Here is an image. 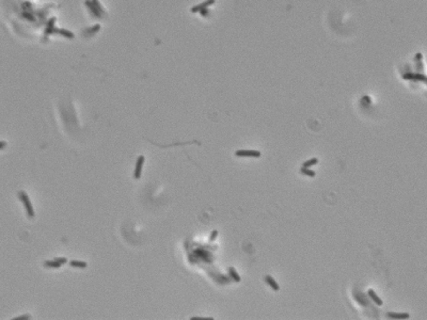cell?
Wrapping results in <instances>:
<instances>
[{
    "mask_svg": "<svg viewBox=\"0 0 427 320\" xmlns=\"http://www.w3.org/2000/svg\"><path fill=\"white\" fill-rule=\"evenodd\" d=\"M92 2L94 3V6L97 8L98 11H100L101 14H104V9H103V7H101V4L100 3V1H98V0H92Z\"/></svg>",
    "mask_w": 427,
    "mask_h": 320,
    "instance_id": "19",
    "label": "cell"
},
{
    "mask_svg": "<svg viewBox=\"0 0 427 320\" xmlns=\"http://www.w3.org/2000/svg\"><path fill=\"white\" fill-rule=\"evenodd\" d=\"M18 197H19L20 202H22L23 205H24V208L26 210V213H27L28 218H29V219L34 218V216H35L34 208H33V205H32V203H31V200H30V197H29V196H28L27 192H26V191H19V192H18Z\"/></svg>",
    "mask_w": 427,
    "mask_h": 320,
    "instance_id": "1",
    "label": "cell"
},
{
    "mask_svg": "<svg viewBox=\"0 0 427 320\" xmlns=\"http://www.w3.org/2000/svg\"><path fill=\"white\" fill-rule=\"evenodd\" d=\"M215 2H216V0H205V1L201 2V3L193 6V7L191 8V9H190V11H191L192 13L200 12V11H202V10H204V9H207L208 7L213 6V4L215 3Z\"/></svg>",
    "mask_w": 427,
    "mask_h": 320,
    "instance_id": "5",
    "label": "cell"
},
{
    "mask_svg": "<svg viewBox=\"0 0 427 320\" xmlns=\"http://www.w3.org/2000/svg\"><path fill=\"white\" fill-rule=\"evenodd\" d=\"M190 320H214V318H212V317H199V316H194V317H191V318H190Z\"/></svg>",
    "mask_w": 427,
    "mask_h": 320,
    "instance_id": "21",
    "label": "cell"
},
{
    "mask_svg": "<svg viewBox=\"0 0 427 320\" xmlns=\"http://www.w3.org/2000/svg\"><path fill=\"white\" fill-rule=\"evenodd\" d=\"M318 161L319 160H318V158H317V157L310 158V159L304 161L301 166H304V168H312L313 165H316L317 163H318Z\"/></svg>",
    "mask_w": 427,
    "mask_h": 320,
    "instance_id": "15",
    "label": "cell"
},
{
    "mask_svg": "<svg viewBox=\"0 0 427 320\" xmlns=\"http://www.w3.org/2000/svg\"><path fill=\"white\" fill-rule=\"evenodd\" d=\"M300 173L301 174H303V175H306V176H308V177H311V178H313L316 176V172H315L314 170H312L311 168H304V166H301L300 168Z\"/></svg>",
    "mask_w": 427,
    "mask_h": 320,
    "instance_id": "14",
    "label": "cell"
},
{
    "mask_svg": "<svg viewBox=\"0 0 427 320\" xmlns=\"http://www.w3.org/2000/svg\"><path fill=\"white\" fill-rule=\"evenodd\" d=\"M228 273L229 275L231 277V279L234 281L235 283H239L241 282V277L239 275V273L237 272V270L235 269V267L231 266L228 268Z\"/></svg>",
    "mask_w": 427,
    "mask_h": 320,
    "instance_id": "10",
    "label": "cell"
},
{
    "mask_svg": "<svg viewBox=\"0 0 427 320\" xmlns=\"http://www.w3.org/2000/svg\"><path fill=\"white\" fill-rule=\"evenodd\" d=\"M6 145H7V143L4 142V141H1V142H0V150H4V147H6Z\"/></svg>",
    "mask_w": 427,
    "mask_h": 320,
    "instance_id": "24",
    "label": "cell"
},
{
    "mask_svg": "<svg viewBox=\"0 0 427 320\" xmlns=\"http://www.w3.org/2000/svg\"><path fill=\"white\" fill-rule=\"evenodd\" d=\"M85 4L87 6L88 8V10L90 11V13L92 14V16H94L96 18H101V16H103V14L98 11L97 10V8H96L94 6V3L92 2V0H85Z\"/></svg>",
    "mask_w": 427,
    "mask_h": 320,
    "instance_id": "6",
    "label": "cell"
},
{
    "mask_svg": "<svg viewBox=\"0 0 427 320\" xmlns=\"http://www.w3.org/2000/svg\"><path fill=\"white\" fill-rule=\"evenodd\" d=\"M234 155L236 157L241 158H260L262 156V153L255 150H237L234 153Z\"/></svg>",
    "mask_w": 427,
    "mask_h": 320,
    "instance_id": "2",
    "label": "cell"
},
{
    "mask_svg": "<svg viewBox=\"0 0 427 320\" xmlns=\"http://www.w3.org/2000/svg\"><path fill=\"white\" fill-rule=\"evenodd\" d=\"M100 25H95V27H93V28H91V30H90V32H91V34H95L97 31H100Z\"/></svg>",
    "mask_w": 427,
    "mask_h": 320,
    "instance_id": "22",
    "label": "cell"
},
{
    "mask_svg": "<svg viewBox=\"0 0 427 320\" xmlns=\"http://www.w3.org/2000/svg\"><path fill=\"white\" fill-rule=\"evenodd\" d=\"M264 281H265V283L269 286L270 288H271V290L273 291H275V292H278V291H280V285H279V283L275 281V277H272V275H270V274H267V275H265L264 277Z\"/></svg>",
    "mask_w": 427,
    "mask_h": 320,
    "instance_id": "4",
    "label": "cell"
},
{
    "mask_svg": "<svg viewBox=\"0 0 427 320\" xmlns=\"http://www.w3.org/2000/svg\"><path fill=\"white\" fill-rule=\"evenodd\" d=\"M56 20H57V18L54 16H53L51 18H49V19H48L47 24H46L45 35H50V34H54V29H56L54 24H56Z\"/></svg>",
    "mask_w": 427,
    "mask_h": 320,
    "instance_id": "8",
    "label": "cell"
},
{
    "mask_svg": "<svg viewBox=\"0 0 427 320\" xmlns=\"http://www.w3.org/2000/svg\"><path fill=\"white\" fill-rule=\"evenodd\" d=\"M30 319V315L29 314H25L22 315V316H17L15 318H13V320H28Z\"/></svg>",
    "mask_w": 427,
    "mask_h": 320,
    "instance_id": "20",
    "label": "cell"
},
{
    "mask_svg": "<svg viewBox=\"0 0 427 320\" xmlns=\"http://www.w3.org/2000/svg\"><path fill=\"white\" fill-rule=\"evenodd\" d=\"M22 16L24 18H26L27 20H29V22H35V20H36V18L34 17L33 13H31L29 11H23Z\"/></svg>",
    "mask_w": 427,
    "mask_h": 320,
    "instance_id": "16",
    "label": "cell"
},
{
    "mask_svg": "<svg viewBox=\"0 0 427 320\" xmlns=\"http://www.w3.org/2000/svg\"><path fill=\"white\" fill-rule=\"evenodd\" d=\"M54 33H58V34L64 36V38H69V40H73V38H75L74 33H73L72 31L66 30V29H57L56 28V29H54Z\"/></svg>",
    "mask_w": 427,
    "mask_h": 320,
    "instance_id": "11",
    "label": "cell"
},
{
    "mask_svg": "<svg viewBox=\"0 0 427 320\" xmlns=\"http://www.w3.org/2000/svg\"><path fill=\"white\" fill-rule=\"evenodd\" d=\"M368 298L371 299V300L373 301V302L376 304L377 306H382V305H383V301H382V299L380 298L378 295H377V292L374 289L369 288V289L368 290Z\"/></svg>",
    "mask_w": 427,
    "mask_h": 320,
    "instance_id": "7",
    "label": "cell"
},
{
    "mask_svg": "<svg viewBox=\"0 0 427 320\" xmlns=\"http://www.w3.org/2000/svg\"><path fill=\"white\" fill-rule=\"evenodd\" d=\"M69 266L73 268H79V269H85V268L88 267V264L85 262L82 261H76V259H73V261L69 262Z\"/></svg>",
    "mask_w": 427,
    "mask_h": 320,
    "instance_id": "13",
    "label": "cell"
},
{
    "mask_svg": "<svg viewBox=\"0 0 427 320\" xmlns=\"http://www.w3.org/2000/svg\"><path fill=\"white\" fill-rule=\"evenodd\" d=\"M387 316H388V318H390V319H397V320L410 318L409 313H394V312H390V313L387 314Z\"/></svg>",
    "mask_w": 427,
    "mask_h": 320,
    "instance_id": "9",
    "label": "cell"
},
{
    "mask_svg": "<svg viewBox=\"0 0 427 320\" xmlns=\"http://www.w3.org/2000/svg\"><path fill=\"white\" fill-rule=\"evenodd\" d=\"M218 234H219V231H218L217 230H214L212 233H210V236H209V242H214V241L217 239L218 237Z\"/></svg>",
    "mask_w": 427,
    "mask_h": 320,
    "instance_id": "17",
    "label": "cell"
},
{
    "mask_svg": "<svg viewBox=\"0 0 427 320\" xmlns=\"http://www.w3.org/2000/svg\"><path fill=\"white\" fill-rule=\"evenodd\" d=\"M200 13H201L202 16H206V15L208 14V10H207V9H204V10H202V11H200Z\"/></svg>",
    "mask_w": 427,
    "mask_h": 320,
    "instance_id": "23",
    "label": "cell"
},
{
    "mask_svg": "<svg viewBox=\"0 0 427 320\" xmlns=\"http://www.w3.org/2000/svg\"><path fill=\"white\" fill-rule=\"evenodd\" d=\"M44 267L53 268V269H58V268L62 267V265L60 264L59 262H57L56 259H48V261H45V262H44Z\"/></svg>",
    "mask_w": 427,
    "mask_h": 320,
    "instance_id": "12",
    "label": "cell"
},
{
    "mask_svg": "<svg viewBox=\"0 0 427 320\" xmlns=\"http://www.w3.org/2000/svg\"><path fill=\"white\" fill-rule=\"evenodd\" d=\"M54 259H56L57 262H59L60 264L62 265V266H63V265H65V264H67V262H69V261H67L66 257H63V256H56Z\"/></svg>",
    "mask_w": 427,
    "mask_h": 320,
    "instance_id": "18",
    "label": "cell"
},
{
    "mask_svg": "<svg viewBox=\"0 0 427 320\" xmlns=\"http://www.w3.org/2000/svg\"><path fill=\"white\" fill-rule=\"evenodd\" d=\"M144 162H145V157L143 155H139L137 157L136 160V165H135V170H134V178L135 179H140L142 175V171H143V166H144Z\"/></svg>",
    "mask_w": 427,
    "mask_h": 320,
    "instance_id": "3",
    "label": "cell"
}]
</instances>
